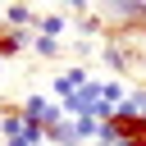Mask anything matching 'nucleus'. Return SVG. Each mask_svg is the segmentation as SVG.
I'll use <instances>...</instances> for the list:
<instances>
[{
    "label": "nucleus",
    "mask_w": 146,
    "mask_h": 146,
    "mask_svg": "<svg viewBox=\"0 0 146 146\" xmlns=\"http://www.w3.org/2000/svg\"><path fill=\"white\" fill-rule=\"evenodd\" d=\"M32 50H36L41 59H59V50H64V46H59V36H46V32H36V36H32Z\"/></svg>",
    "instance_id": "nucleus-9"
},
{
    "label": "nucleus",
    "mask_w": 146,
    "mask_h": 146,
    "mask_svg": "<svg viewBox=\"0 0 146 146\" xmlns=\"http://www.w3.org/2000/svg\"><path fill=\"white\" fill-rule=\"evenodd\" d=\"M100 18L110 27H146V0H100Z\"/></svg>",
    "instance_id": "nucleus-2"
},
{
    "label": "nucleus",
    "mask_w": 146,
    "mask_h": 146,
    "mask_svg": "<svg viewBox=\"0 0 146 146\" xmlns=\"http://www.w3.org/2000/svg\"><path fill=\"white\" fill-rule=\"evenodd\" d=\"M0 68H5V59H0Z\"/></svg>",
    "instance_id": "nucleus-15"
},
{
    "label": "nucleus",
    "mask_w": 146,
    "mask_h": 146,
    "mask_svg": "<svg viewBox=\"0 0 146 146\" xmlns=\"http://www.w3.org/2000/svg\"><path fill=\"white\" fill-rule=\"evenodd\" d=\"M0 27H5V9H0Z\"/></svg>",
    "instance_id": "nucleus-14"
},
{
    "label": "nucleus",
    "mask_w": 146,
    "mask_h": 146,
    "mask_svg": "<svg viewBox=\"0 0 146 146\" xmlns=\"http://www.w3.org/2000/svg\"><path fill=\"white\" fill-rule=\"evenodd\" d=\"M141 78H146V55H141Z\"/></svg>",
    "instance_id": "nucleus-12"
},
{
    "label": "nucleus",
    "mask_w": 146,
    "mask_h": 146,
    "mask_svg": "<svg viewBox=\"0 0 146 146\" xmlns=\"http://www.w3.org/2000/svg\"><path fill=\"white\" fill-rule=\"evenodd\" d=\"M105 27H110V23H105L100 14H82V18L73 23V32H82V36H96V32H105Z\"/></svg>",
    "instance_id": "nucleus-10"
},
{
    "label": "nucleus",
    "mask_w": 146,
    "mask_h": 146,
    "mask_svg": "<svg viewBox=\"0 0 146 146\" xmlns=\"http://www.w3.org/2000/svg\"><path fill=\"white\" fill-rule=\"evenodd\" d=\"M23 114H27L32 123H41V128H55L59 119H68L64 100H59V96H50V91H32V96L23 100Z\"/></svg>",
    "instance_id": "nucleus-3"
},
{
    "label": "nucleus",
    "mask_w": 146,
    "mask_h": 146,
    "mask_svg": "<svg viewBox=\"0 0 146 146\" xmlns=\"http://www.w3.org/2000/svg\"><path fill=\"white\" fill-rule=\"evenodd\" d=\"M137 32H141V41H146V27H137Z\"/></svg>",
    "instance_id": "nucleus-13"
},
{
    "label": "nucleus",
    "mask_w": 146,
    "mask_h": 146,
    "mask_svg": "<svg viewBox=\"0 0 146 146\" xmlns=\"http://www.w3.org/2000/svg\"><path fill=\"white\" fill-rule=\"evenodd\" d=\"M105 137H110V141H128V146H146V119L114 110V114L105 119Z\"/></svg>",
    "instance_id": "nucleus-4"
},
{
    "label": "nucleus",
    "mask_w": 146,
    "mask_h": 146,
    "mask_svg": "<svg viewBox=\"0 0 146 146\" xmlns=\"http://www.w3.org/2000/svg\"><path fill=\"white\" fill-rule=\"evenodd\" d=\"M91 82V68L87 64H73V68H59L55 73V82H50V96H59V100H68L73 91H82Z\"/></svg>",
    "instance_id": "nucleus-5"
},
{
    "label": "nucleus",
    "mask_w": 146,
    "mask_h": 146,
    "mask_svg": "<svg viewBox=\"0 0 146 146\" xmlns=\"http://www.w3.org/2000/svg\"><path fill=\"white\" fill-rule=\"evenodd\" d=\"M36 32H46V36H64L68 23H64V14H36Z\"/></svg>",
    "instance_id": "nucleus-8"
},
{
    "label": "nucleus",
    "mask_w": 146,
    "mask_h": 146,
    "mask_svg": "<svg viewBox=\"0 0 146 146\" xmlns=\"http://www.w3.org/2000/svg\"><path fill=\"white\" fill-rule=\"evenodd\" d=\"M46 141H50V146H82V141H78V123H73V119H59L55 128H46Z\"/></svg>",
    "instance_id": "nucleus-7"
},
{
    "label": "nucleus",
    "mask_w": 146,
    "mask_h": 146,
    "mask_svg": "<svg viewBox=\"0 0 146 146\" xmlns=\"http://www.w3.org/2000/svg\"><path fill=\"white\" fill-rule=\"evenodd\" d=\"M68 119H110V105H105V78H91L82 91H73L64 100Z\"/></svg>",
    "instance_id": "nucleus-1"
},
{
    "label": "nucleus",
    "mask_w": 146,
    "mask_h": 146,
    "mask_svg": "<svg viewBox=\"0 0 146 146\" xmlns=\"http://www.w3.org/2000/svg\"><path fill=\"white\" fill-rule=\"evenodd\" d=\"M59 5H64V9H73V14H87V9H91V0H59Z\"/></svg>",
    "instance_id": "nucleus-11"
},
{
    "label": "nucleus",
    "mask_w": 146,
    "mask_h": 146,
    "mask_svg": "<svg viewBox=\"0 0 146 146\" xmlns=\"http://www.w3.org/2000/svg\"><path fill=\"white\" fill-rule=\"evenodd\" d=\"M5 27H36V9H32V5H23V0L5 5Z\"/></svg>",
    "instance_id": "nucleus-6"
}]
</instances>
